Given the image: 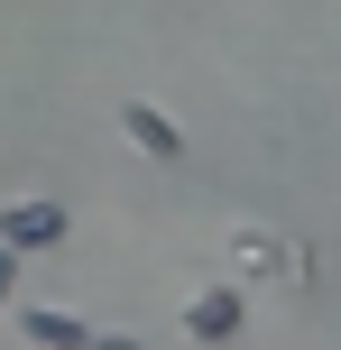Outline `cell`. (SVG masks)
<instances>
[{
  "instance_id": "cell-1",
  "label": "cell",
  "mask_w": 341,
  "mask_h": 350,
  "mask_svg": "<svg viewBox=\"0 0 341 350\" xmlns=\"http://www.w3.org/2000/svg\"><path fill=\"white\" fill-rule=\"evenodd\" d=\"M65 240V203H46V193H18V203H0V249H55Z\"/></svg>"
},
{
  "instance_id": "cell-2",
  "label": "cell",
  "mask_w": 341,
  "mask_h": 350,
  "mask_svg": "<svg viewBox=\"0 0 341 350\" xmlns=\"http://www.w3.org/2000/svg\"><path fill=\"white\" fill-rule=\"evenodd\" d=\"M120 139L139 148V157H157V166H176V157H185V129L166 120L157 102H120Z\"/></svg>"
},
{
  "instance_id": "cell-6",
  "label": "cell",
  "mask_w": 341,
  "mask_h": 350,
  "mask_svg": "<svg viewBox=\"0 0 341 350\" xmlns=\"http://www.w3.org/2000/svg\"><path fill=\"white\" fill-rule=\"evenodd\" d=\"M10 286H18V249H0V304H10Z\"/></svg>"
},
{
  "instance_id": "cell-7",
  "label": "cell",
  "mask_w": 341,
  "mask_h": 350,
  "mask_svg": "<svg viewBox=\"0 0 341 350\" xmlns=\"http://www.w3.org/2000/svg\"><path fill=\"white\" fill-rule=\"evenodd\" d=\"M83 350H139V341H129V332H92Z\"/></svg>"
},
{
  "instance_id": "cell-3",
  "label": "cell",
  "mask_w": 341,
  "mask_h": 350,
  "mask_svg": "<svg viewBox=\"0 0 341 350\" xmlns=\"http://www.w3.org/2000/svg\"><path fill=\"white\" fill-rule=\"evenodd\" d=\"M185 332L194 341H240V286H203L185 304Z\"/></svg>"
},
{
  "instance_id": "cell-5",
  "label": "cell",
  "mask_w": 341,
  "mask_h": 350,
  "mask_svg": "<svg viewBox=\"0 0 341 350\" xmlns=\"http://www.w3.org/2000/svg\"><path fill=\"white\" fill-rule=\"evenodd\" d=\"M231 258H240V277H286V249L268 230H231Z\"/></svg>"
},
{
  "instance_id": "cell-4",
  "label": "cell",
  "mask_w": 341,
  "mask_h": 350,
  "mask_svg": "<svg viewBox=\"0 0 341 350\" xmlns=\"http://www.w3.org/2000/svg\"><path fill=\"white\" fill-rule=\"evenodd\" d=\"M18 332H28L37 350H83V341H92V323H83V314H65V304H28V314H18Z\"/></svg>"
}]
</instances>
